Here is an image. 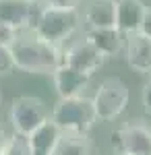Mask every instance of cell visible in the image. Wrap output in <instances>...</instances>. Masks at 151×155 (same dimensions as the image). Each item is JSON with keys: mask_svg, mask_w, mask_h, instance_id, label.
Listing matches in <instances>:
<instances>
[{"mask_svg": "<svg viewBox=\"0 0 151 155\" xmlns=\"http://www.w3.org/2000/svg\"><path fill=\"white\" fill-rule=\"evenodd\" d=\"M93 155H95V153H93ZM99 155H102V153H99Z\"/></svg>", "mask_w": 151, "mask_h": 155, "instance_id": "cell-26", "label": "cell"}, {"mask_svg": "<svg viewBox=\"0 0 151 155\" xmlns=\"http://www.w3.org/2000/svg\"><path fill=\"white\" fill-rule=\"evenodd\" d=\"M62 137L60 128L48 118L42 126H37L29 137V147H31V155H52L56 145H58V139Z\"/></svg>", "mask_w": 151, "mask_h": 155, "instance_id": "cell-13", "label": "cell"}, {"mask_svg": "<svg viewBox=\"0 0 151 155\" xmlns=\"http://www.w3.org/2000/svg\"><path fill=\"white\" fill-rule=\"evenodd\" d=\"M52 77H54V85H56L60 99L83 95V91L87 89V85L91 81V77L75 71V68H70L66 64H60L58 68L52 72Z\"/></svg>", "mask_w": 151, "mask_h": 155, "instance_id": "cell-11", "label": "cell"}, {"mask_svg": "<svg viewBox=\"0 0 151 155\" xmlns=\"http://www.w3.org/2000/svg\"><path fill=\"white\" fill-rule=\"evenodd\" d=\"M143 35L151 37V6L145 11V17H143V23H141V29H139Z\"/></svg>", "mask_w": 151, "mask_h": 155, "instance_id": "cell-21", "label": "cell"}, {"mask_svg": "<svg viewBox=\"0 0 151 155\" xmlns=\"http://www.w3.org/2000/svg\"><path fill=\"white\" fill-rule=\"evenodd\" d=\"M85 39L104 58H112L124 48V35L116 27H89L85 31Z\"/></svg>", "mask_w": 151, "mask_h": 155, "instance_id": "cell-9", "label": "cell"}, {"mask_svg": "<svg viewBox=\"0 0 151 155\" xmlns=\"http://www.w3.org/2000/svg\"><path fill=\"white\" fill-rule=\"evenodd\" d=\"M104 60L106 58L93 48L85 37L72 41L66 50H62V64H66V66L83 72L87 77H93V72L99 71Z\"/></svg>", "mask_w": 151, "mask_h": 155, "instance_id": "cell-7", "label": "cell"}, {"mask_svg": "<svg viewBox=\"0 0 151 155\" xmlns=\"http://www.w3.org/2000/svg\"><path fill=\"white\" fill-rule=\"evenodd\" d=\"M0 104H2V93H0Z\"/></svg>", "mask_w": 151, "mask_h": 155, "instance_id": "cell-24", "label": "cell"}, {"mask_svg": "<svg viewBox=\"0 0 151 155\" xmlns=\"http://www.w3.org/2000/svg\"><path fill=\"white\" fill-rule=\"evenodd\" d=\"M39 11L42 8L31 0H0V23L21 31L25 27H33Z\"/></svg>", "mask_w": 151, "mask_h": 155, "instance_id": "cell-8", "label": "cell"}, {"mask_svg": "<svg viewBox=\"0 0 151 155\" xmlns=\"http://www.w3.org/2000/svg\"><path fill=\"white\" fill-rule=\"evenodd\" d=\"M31 2H35V0H31Z\"/></svg>", "mask_w": 151, "mask_h": 155, "instance_id": "cell-25", "label": "cell"}, {"mask_svg": "<svg viewBox=\"0 0 151 155\" xmlns=\"http://www.w3.org/2000/svg\"><path fill=\"white\" fill-rule=\"evenodd\" d=\"M52 155H93V145L87 134H64L62 132Z\"/></svg>", "mask_w": 151, "mask_h": 155, "instance_id": "cell-15", "label": "cell"}, {"mask_svg": "<svg viewBox=\"0 0 151 155\" xmlns=\"http://www.w3.org/2000/svg\"><path fill=\"white\" fill-rule=\"evenodd\" d=\"M126 62L133 71L141 74L151 72V37L141 31L126 35Z\"/></svg>", "mask_w": 151, "mask_h": 155, "instance_id": "cell-10", "label": "cell"}, {"mask_svg": "<svg viewBox=\"0 0 151 155\" xmlns=\"http://www.w3.org/2000/svg\"><path fill=\"white\" fill-rule=\"evenodd\" d=\"M48 118H50L48 116V107L39 97L19 95V97L12 99L11 112H8V120H11V124H12V128H15L17 134L29 137Z\"/></svg>", "mask_w": 151, "mask_h": 155, "instance_id": "cell-5", "label": "cell"}, {"mask_svg": "<svg viewBox=\"0 0 151 155\" xmlns=\"http://www.w3.org/2000/svg\"><path fill=\"white\" fill-rule=\"evenodd\" d=\"M116 155H128V153H116Z\"/></svg>", "mask_w": 151, "mask_h": 155, "instance_id": "cell-23", "label": "cell"}, {"mask_svg": "<svg viewBox=\"0 0 151 155\" xmlns=\"http://www.w3.org/2000/svg\"><path fill=\"white\" fill-rule=\"evenodd\" d=\"M0 155H31V147H29V141L23 134H11L6 137V141L0 149Z\"/></svg>", "mask_w": 151, "mask_h": 155, "instance_id": "cell-16", "label": "cell"}, {"mask_svg": "<svg viewBox=\"0 0 151 155\" xmlns=\"http://www.w3.org/2000/svg\"><path fill=\"white\" fill-rule=\"evenodd\" d=\"M17 71L15 66V58L8 46H0V74H11Z\"/></svg>", "mask_w": 151, "mask_h": 155, "instance_id": "cell-17", "label": "cell"}, {"mask_svg": "<svg viewBox=\"0 0 151 155\" xmlns=\"http://www.w3.org/2000/svg\"><path fill=\"white\" fill-rule=\"evenodd\" d=\"M141 99H143V107H145V112H149V114H151V79L145 83V87H143Z\"/></svg>", "mask_w": 151, "mask_h": 155, "instance_id": "cell-20", "label": "cell"}, {"mask_svg": "<svg viewBox=\"0 0 151 155\" xmlns=\"http://www.w3.org/2000/svg\"><path fill=\"white\" fill-rule=\"evenodd\" d=\"M81 0H46V6L50 8H62V11H75Z\"/></svg>", "mask_w": 151, "mask_h": 155, "instance_id": "cell-19", "label": "cell"}, {"mask_svg": "<svg viewBox=\"0 0 151 155\" xmlns=\"http://www.w3.org/2000/svg\"><path fill=\"white\" fill-rule=\"evenodd\" d=\"M85 21L89 27H116V0H93Z\"/></svg>", "mask_w": 151, "mask_h": 155, "instance_id": "cell-14", "label": "cell"}, {"mask_svg": "<svg viewBox=\"0 0 151 155\" xmlns=\"http://www.w3.org/2000/svg\"><path fill=\"white\" fill-rule=\"evenodd\" d=\"M15 66L31 74H52L62 64V50L37 37H17L11 46Z\"/></svg>", "mask_w": 151, "mask_h": 155, "instance_id": "cell-1", "label": "cell"}, {"mask_svg": "<svg viewBox=\"0 0 151 155\" xmlns=\"http://www.w3.org/2000/svg\"><path fill=\"white\" fill-rule=\"evenodd\" d=\"M147 6L141 0H116V29L122 35L137 33L141 29Z\"/></svg>", "mask_w": 151, "mask_h": 155, "instance_id": "cell-12", "label": "cell"}, {"mask_svg": "<svg viewBox=\"0 0 151 155\" xmlns=\"http://www.w3.org/2000/svg\"><path fill=\"white\" fill-rule=\"evenodd\" d=\"M128 87L124 85L122 79L118 77H108L104 79L95 95L91 97V104H93V110H95V116L97 120H114L118 118L128 106Z\"/></svg>", "mask_w": 151, "mask_h": 155, "instance_id": "cell-4", "label": "cell"}, {"mask_svg": "<svg viewBox=\"0 0 151 155\" xmlns=\"http://www.w3.org/2000/svg\"><path fill=\"white\" fill-rule=\"evenodd\" d=\"M79 23H81V15L77 8L75 11H62V8L42 6L31 29H33V35L37 39L48 41L52 46H58L79 29Z\"/></svg>", "mask_w": 151, "mask_h": 155, "instance_id": "cell-3", "label": "cell"}, {"mask_svg": "<svg viewBox=\"0 0 151 155\" xmlns=\"http://www.w3.org/2000/svg\"><path fill=\"white\" fill-rule=\"evenodd\" d=\"M4 141H6V134H4V130L0 128V149H2V145H4Z\"/></svg>", "mask_w": 151, "mask_h": 155, "instance_id": "cell-22", "label": "cell"}, {"mask_svg": "<svg viewBox=\"0 0 151 155\" xmlns=\"http://www.w3.org/2000/svg\"><path fill=\"white\" fill-rule=\"evenodd\" d=\"M50 120L60 128L64 134H87L97 122L95 110L89 97H66L60 99L52 110Z\"/></svg>", "mask_w": 151, "mask_h": 155, "instance_id": "cell-2", "label": "cell"}, {"mask_svg": "<svg viewBox=\"0 0 151 155\" xmlns=\"http://www.w3.org/2000/svg\"><path fill=\"white\" fill-rule=\"evenodd\" d=\"M110 145L116 153L151 155V124L143 120H128L110 134Z\"/></svg>", "mask_w": 151, "mask_h": 155, "instance_id": "cell-6", "label": "cell"}, {"mask_svg": "<svg viewBox=\"0 0 151 155\" xmlns=\"http://www.w3.org/2000/svg\"><path fill=\"white\" fill-rule=\"evenodd\" d=\"M17 37H19V31H15L8 25L0 23V46H8V48H11Z\"/></svg>", "mask_w": 151, "mask_h": 155, "instance_id": "cell-18", "label": "cell"}]
</instances>
